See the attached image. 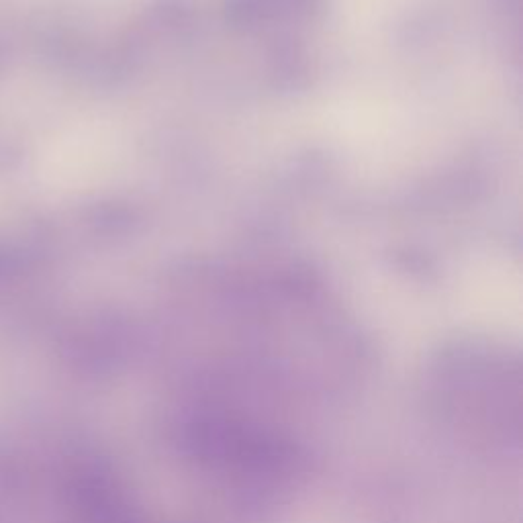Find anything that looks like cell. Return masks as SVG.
Returning a JSON list of instances; mask_svg holds the SVG:
<instances>
[{"label":"cell","mask_w":523,"mask_h":523,"mask_svg":"<svg viewBox=\"0 0 523 523\" xmlns=\"http://www.w3.org/2000/svg\"><path fill=\"white\" fill-rule=\"evenodd\" d=\"M15 254H11L7 248L0 246V274H5L9 272V268L15 266Z\"/></svg>","instance_id":"obj_1"}]
</instances>
